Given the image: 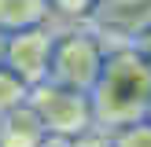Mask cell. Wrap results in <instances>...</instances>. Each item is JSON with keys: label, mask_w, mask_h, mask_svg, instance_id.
Returning <instances> with one entry per match:
<instances>
[{"label": "cell", "mask_w": 151, "mask_h": 147, "mask_svg": "<svg viewBox=\"0 0 151 147\" xmlns=\"http://www.w3.org/2000/svg\"><path fill=\"white\" fill-rule=\"evenodd\" d=\"M4 55H7V33H0V66H4Z\"/></svg>", "instance_id": "13"}, {"label": "cell", "mask_w": 151, "mask_h": 147, "mask_svg": "<svg viewBox=\"0 0 151 147\" xmlns=\"http://www.w3.org/2000/svg\"><path fill=\"white\" fill-rule=\"evenodd\" d=\"M92 121L103 132H118L125 125L147 121L151 107V66L137 55L133 44H114L107 48L103 70L96 77L92 92Z\"/></svg>", "instance_id": "1"}, {"label": "cell", "mask_w": 151, "mask_h": 147, "mask_svg": "<svg viewBox=\"0 0 151 147\" xmlns=\"http://www.w3.org/2000/svg\"><path fill=\"white\" fill-rule=\"evenodd\" d=\"M103 59H107V44H103L100 33H92V29H66V33L55 37L48 81L78 88V92H92L96 77L103 70Z\"/></svg>", "instance_id": "3"}, {"label": "cell", "mask_w": 151, "mask_h": 147, "mask_svg": "<svg viewBox=\"0 0 151 147\" xmlns=\"http://www.w3.org/2000/svg\"><path fill=\"white\" fill-rule=\"evenodd\" d=\"M52 0H0V33H22V29L44 26Z\"/></svg>", "instance_id": "7"}, {"label": "cell", "mask_w": 151, "mask_h": 147, "mask_svg": "<svg viewBox=\"0 0 151 147\" xmlns=\"http://www.w3.org/2000/svg\"><path fill=\"white\" fill-rule=\"evenodd\" d=\"M26 103H29V110L37 114V121L44 125V132L52 140H74L81 132L96 129L88 92L55 85V81H41V85L29 88Z\"/></svg>", "instance_id": "2"}, {"label": "cell", "mask_w": 151, "mask_h": 147, "mask_svg": "<svg viewBox=\"0 0 151 147\" xmlns=\"http://www.w3.org/2000/svg\"><path fill=\"white\" fill-rule=\"evenodd\" d=\"M0 147H48V132L29 110V103L0 118Z\"/></svg>", "instance_id": "6"}, {"label": "cell", "mask_w": 151, "mask_h": 147, "mask_svg": "<svg viewBox=\"0 0 151 147\" xmlns=\"http://www.w3.org/2000/svg\"><path fill=\"white\" fill-rule=\"evenodd\" d=\"M48 147H111V132L88 129V132H81V136H74V140H52L48 136Z\"/></svg>", "instance_id": "10"}, {"label": "cell", "mask_w": 151, "mask_h": 147, "mask_svg": "<svg viewBox=\"0 0 151 147\" xmlns=\"http://www.w3.org/2000/svg\"><path fill=\"white\" fill-rule=\"evenodd\" d=\"M100 0H52V11H63L70 19H88Z\"/></svg>", "instance_id": "11"}, {"label": "cell", "mask_w": 151, "mask_h": 147, "mask_svg": "<svg viewBox=\"0 0 151 147\" xmlns=\"http://www.w3.org/2000/svg\"><path fill=\"white\" fill-rule=\"evenodd\" d=\"M88 19L96 22V33L114 44H133L137 33L151 26V0H100Z\"/></svg>", "instance_id": "5"}, {"label": "cell", "mask_w": 151, "mask_h": 147, "mask_svg": "<svg viewBox=\"0 0 151 147\" xmlns=\"http://www.w3.org/2000/svg\"><path fill=\"white\" fill-rule=\"evenodd\" d=\"M133 48H137V55L144 59V63L151 66V26L144 29V33H137V41H133Z\"/></svg>", "instance_id": "12"}, {"label": "cell", "mask_w": 151, "mask_h": 147, "mask_svg": "<svg viewBox=\"0 0 151 147\" xmlns=\"http://www.w3.org/2000/svg\"><path fill=\"white\" fill-rule=\"evenodd\" d=\"M147 121H151V107H147Z\"/></svg>", "instance_id": "14"}, {"label": "cell", "mask_w": 151, "mask_h": 147, "mask_svg": "<svg viewBox=\"0 0 151 147\" xmlns=\"http://www.w3.org/2000/svg\"><path fill=\"white\" fill-rule=\"evenodd\" d=\"M26 96H29V88L22 85V81L15 77L7 66H0V118L11 114L15 107H22V103H26Z\"/></svg>", "instance_id": "8"}, {"label": "cell", "mask_w": 151, "mask_h": 147, "mask_svg": "<svg viewBox=\"0 0 151 147\" xmlns=\"http://www.w3.org/2000/svg\"><path fill=\"white\" fill-rule=\"evenodd\" d=\"M52 48H55V33L48 26H33V29H22V33H11L7 37L4 66L26 88H33L41 81H48V74H52Z\"/></svg>", "instance_id": "4"}, {"label": "cell", "mask_w": 151, "mask_h": 147, "mask_svg": "<svg viewBox=\"0 0 151 147\" xmlns=\"http://www.w3.org/2000/svg\"><path fill=\"white\" fill-rule=\"evenodd\" d=\"M111 147H151V121H137L111 132Z\"/></svg>", "instance_id": "9"}]
</instances>
